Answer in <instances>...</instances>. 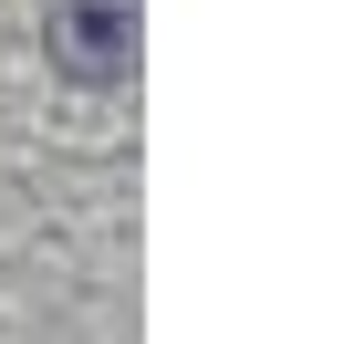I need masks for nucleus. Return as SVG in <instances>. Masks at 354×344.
Segmentation results:
<instances>
[{"label":"nucleus","mask_w":354,"mask_h":344,"mask_svg":"<svg viewBox=\"0 0 354 344\" xmlns=\"http://www.w3.org/2000/svg\"><path fill=\"white\" fill-rule=\"evenodd\" d=\"M53 63L84 84H115L136 63V0H63L53 11Z\"/></svg>","instance_id":"obj_1"}]
</instances>
